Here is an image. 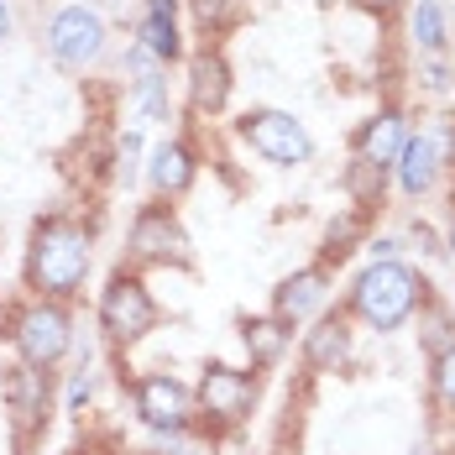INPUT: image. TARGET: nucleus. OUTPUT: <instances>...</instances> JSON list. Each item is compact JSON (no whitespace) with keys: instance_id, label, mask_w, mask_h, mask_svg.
I'll return each instance as SVG.
<instances>
[{"instance_id":"nucleus-4","label":"nucleus","mask_w":455,"mask_h":455,"mask_svg":"<svg viewBox=\"0 0 455 455\" xmlns=\"http://www.w3.org/2000/svg\"><path fill=\"white\" fill-rule=\"evenodd\" d=\"M157 299H152V288H147V277L137 267H116L110 283L100 288V304H94V319H100V335L110 340V346H137L147 340L152 330H157Z\"/></svg>"},{"instance_id":"nucleus-7","label":"nucleus","mask_w":455,"mask_h":455,"mask_svg":"<svg viewBox=\"0 0 455 455\" xmlns=\"http://www.w3.org/2000/svg\"><path fill=\"white\" fill-rule=\"evenodd\" d=\"M257 409V371H241V366L210 362L199 371V387H194V419L199 429L210 435H226V429H241Z\"/></svg>"},{"instance_id":"nucleus-11","label":"nucleus","mask_w":455,"mask_h":455,"mask_svg":"<svg viewBox=\"0 0 455 455\" xmlns=\"http://www.w3.org/2000/svg\"><path fill=\"white\" fill-rule=\"evenodd\" d=\"M188 110L194 116H220L230 105V90H235V68H230L226 47L220 43H204L188 52Z\"/></svg>"},{"instance_id":"nucleus-1","label":"nucleus","mask_w":455,"mask_h":455,"mask_svg":"<svg viewBox=\"0 0 455 455\" xmlns=\"http://www.w3.org/2000/svg\"><path fill=\"white\" fill-rule=\"evenodd\" d=\"M90 262H94V230L74 215H43L32 235H27V262L21 277L32 288V299H79L84 283H90Z\"/></svg>"},{"instance_id":"nucleus-37","label":"nucleus","mask_w":455,"mask_h":455,"mask_svg":"<svg viewBox=\"0 0 455 455\" xmlns=\"http://www.w3.org/2000/svg\"><path fill=\"white\" fill-rule=\"evenodd\" d=\"M273 455H288V451H273Z\"/></svg>"},{"instance_id":"nucleus-34","label":"nucleus","mask_w":455,"mask_h":455,"mask_svg":"<svg viewBox=\"0 0 455 455\" xmlns=\"http://www.w3.org/2000/svg\"><path fill=\"white\" fill-rule=\"evenodd\" d=\"M147 5H157V11H179V0H147Z\"/></svg>"},{"instance_id":"nucleus-29","label":"nucleus","mask_w":455,"mask_h":455,"mask_svg":"<svg viewBox=\"0 0 455 455\" xmlns=\"http://www.w3.org/2000/svg\"><path fill=\"white\" fill-rule=\"evenodd\" d=\"M152 68H163V63H157V58L132 37V43H126V79H141V74H152Z\"/></svg>"},{"instance_id":"nucleus-26","label":"nucleus","mask_w":455,"mask_h":455,"mask_svg":"<svg viewBox=\"0 0 455 455\" xmlns=\"http://www.w3.org/2000/svg\"><path fill=\"white\" fill-rule=\"evenodd\" d=\"M152 455H210V445H204L199 429H183V435H163Z\"/></svg>"},{"instance_id":"nucleus-16","label":"nucleus","mask_w":455,"mask_h":455,"mask_svg":"<svg viewBox=\"0 0 455 455\" xmlns=\"http://www.w3.org/2000/svg\"><path fill=\"white\" fill-rule=\"evenodd\" d=\"M241 346H246V356L257 371H267L288 356V346H293V324H283L277 315H246L241 319Z\"/></svg>"},{"instance_id":"nucleus-27","label":"nucleus","mask_w":455,"mask_h":455,"mask_svg":"<svg viewBox=\"0 0 455 455\" xmlns=\"http://www.w3.org/2000/svg\"><path fill=\"white\" fill-rule=\"evenodd\" d=\"M419 84L424 90H451V58H419Z\"/></svg>"},{"instance_id":"nucleus-31","label":"nucleus","mask_w":455,"mask_h":455,"mask_svg":"<svg viewBox=\"0 0 455 455\" xmlns=\"http://www.w3.org/2000/svg\"><path fill=\"white\" fill-rule=\"evenodd\" d=\"M11 32H16V5H11V0H0V47L11 43Z\"/></svg>"},{"instance_id":"nucleus-12","label":"nucleus","mask_w":455,"mask_h":455,"mask_svg":"<svg viewBox=\"0 0 455 455\" xmlns=\"http://www.w3.org/2000/svg\"><path fill=\"white\" fill-rule=\"evenodd\" d=\"M141 173H147L152 199L173 204V199H183V194L194 188V179H199V152H194V141L188 137H163L152 152H147Z\"/></svg>"},{"instance_id":"nucleus-22","label":"nucleus","mask_w":455,"mask_h":455,"mask_svg":"<svg viewBox=\"0 0 455 455\" xmlns=\"http://www.w3.org/2000/svg\"><path fill=\"white\" fill-rule=\"evenodd\" d=\"M194 16H199V27L204 32H230L241 16H246V0H194Z\"/></svg>"},{"instance_id":"nucleus-15","label":"nucleus","mask_w":455,"mask_h":455,"mask_svg":"<svg viewBox=\"0 0 455 455\" xmlns=\"http://www.w3.org/2000/svg\"><path fill=\"white\" fill-rule=\"evenodd\" d=\"M299 356H304V371H315V377L340 371V366L351 362V315H346V309H335V315H319L315 324L304 330V346H299Z\"/></svg>"},{"instance_id":"nucleus-18","label":"nucleus","mask_w":455,"mask_h":455,"mask_svg":"<svg viewBox=\"0 0 455 455\" xmlns=\"http://www.w3.org/2000/svg\"><path fill=\"white\" fill-rule=\"evenodd\" d=\"M409 43L419 47V58L451 52V11L440 0H413L409 5Z\"/></svg>"},{"instance_id":"nucleus-13","label":"nucleus","mask_w":455,"mask_h":455,"mask_svg":"<svg viewBox=\"0 0 455 455\" xmlns=\"http://www.w3.org/2000/svg\"><path fill=\"white\" fill-rule=\"evenodd\" d=\"M440 173H445V157H440L435 137H429L424 126H413L409 141H403V152H398V163H393L398 194H403V199H429V194L440 188Z\"/></svg>"},{"instance_id":"nucleus-38","label":"nucleus","mask_w":455,"mask_h":455,"mask_svg":"<svg viewBox=\"0 0 455 455\" xmlns=\"http://www.w3.org/2000/svg\"><path fill=\"white\" fill-rule=\"evenodd\" d=\"M141 455H152V451H141Z\"/></svg>"},{"instance_id":"nucleus-9","label":"nucleus","mask_w":455,"mask_h":455,"mask_svg":"<svg viewBox=\"0 0 455 455\" xmlns=\"http://www.w3.org/2000/svg\"><path fill=\"white\" fill-rule=\"evenodd\" d=\"M126 251H132V262H137V267H168V262L183 267V262H188V235H183L173 204H163V199L141 204L137 215H132Z\"/></svg>"},{"instance_id":"nucleus-23","label":"nucleus","mask_w":455,"mask_h":455,"mask_svg":"<svg viewBox=\"0 0 455 455\" xmlns=\"http://www.w3.org/2000/svg\"><path fill=\"white\" fill-rule=\"evenodd\" d=\"M429 393L445 413H455V346H445L435 362H429Z\"/></svg>"},{"instance_id":"nucleus-24","label":"nucleus","mask_w":455,"mask_h":455,"mask_svg":"<svg viewBox=\"0 0 455 455\" xmlns=\"http://www.w3.org/2000/svg\"><path fill=\"white\" fill-rule=\"evenodd\" d=\"M382 183H387V168H366V163H351L346 168V188L356 194V204H377L382 199Z\"/></svg>"},{"instance_id":"nucleus-20","label":"nucleus","mask_w":455,"mask_h":455,"mask_svg":"<svg viewBox=\"0 0 455 455\" xmlns=\"http://www.w3.org/2000/svg\"><path fill=\"white\" fill-rule=\"evenodd\" d=\"M11 398H16V419L32 429L37 419H47V371L37 366H16V377H11Z\"/></svg>"},{"instance_id":"nucleus-36","label":"nucleus","mask_w":455,"mask_h":455,"mask_svg":"<svg viewBox=\"0 0 455 455\" xmlns=\"http://www.w3.org/2000/svg\"><path fill=\"white\" fill-rule=\"evenodd\" d=\"M451 315H455V288H451Z\"/></svg>"},{"instance_id":"nucleus-19","label":"nucleus","mask_w":455,"mask_h":455,"mask_svg":"<svg viewBox=\"0 0 455 455\" xmlns=\"http://www.w3.org/2000/svg\"><path fill=\"white\" fill-rule=\"evenodd\" d=\"M132 116H137V126H168V121H173L168 68H152V74L132 79Z\"/></svg>"},{"instance_id":"nucleus-21","label":"nucleus","mask_w":455,"mask_h":455,"mask_svg":"<svg viewBox=\"0 0 455 455\" xmlns=\"http://www.w3.org/2000/svg\"><path fill=\"white\" fill-rule=\"evenodd\" d=\"M362 235H366L362 210H346V215H340L335 226L324 230V246H319V267H330V262L340 267V262H346V257L356 251V241H362Z\"/></svg>"},{"instance_id":"nucleus-33","label":"nucleus","mask_w":455,"mask_h":455,"mask_svg":"<svg viewBox=\"0 0 455 455\" xmlns=\"http://www.w3.org/2000/svg\"><path fill=\"white\" fill-rule=\"evenodd\" d=\"M445 251L455 257V210H451V226H445Z\"/></svg>"},{"instance_id":"nucleus-28","label":"nucleus","mask_w":455,"mask_h":455,"mask_svg":"<svg viewBox=\"0 0 455 455\" xmlns=\"http://www.w3.org/2000/svg\"><path fill=\"white\" fill-rule=\"evenodd\" d=\"M90 398H94V377L79 366V371L68 377V398H63V409H68V413H84V403H90Z\"/></svg>"},{"instance_id":"nucleus-8","label":"nucleus","mask_w":455,"mask_h":455,"mask_svg":"<svg viewBox=\"0 0 455 455\" xmlns=\"http://www.w3.org/2000/svg\"><path fill=\"white\" fill-rule=\"evenodd\" d=\"M132 409H137V419L157 440L163 435H183V429H199L194 393L183 387L173 371H141V377H132Z\"/></svg>"},{"instance_id":"nucleus-17","label":"nucleus","mask_w":455,"mask_h":455,"mask_svg":"<svg viewBox=\"0 0 455 455\" xmlns=\"http://www.w3.org/2000/svg\"><path fill=\"white\" fill-rule=\"evenodd\" d=\"M137 43L163 63L173 68L183 58V27H179V11H157V5H141V21H137Z\"/></svg>"},{"instance_id":"nucleus-5","label":"nucleus","mask_w":455,"mask_h":455,"mask_svg":"<svg viewBox=\"0 0 455 455\" xmlns=\"http://www.w3.org/2000/svg\"><path fill=\"white\" fill-rule=\"evenodd\" d=\"M11 346L21 366H37V371H52L74 351V309L58 304V299H27L16 315H11Z\"/></svg>"},{"instance_id":"nucleus-10","label":"nucleus","mask_w":455,"mask_h":455,"mask_svg":"<svg viewBox=\"0 0 455 455\" xmlns=\"http://www.w3.org/2000/svg\"><path fill=\"white\" fill-rule=\"evenodd\" d=\"M409 132H413V121H409L403 105H377L362 126L351 132V163L387 168V173H393V163H398V152H403Z\"/></svg>"},{"instance_id":"nucleus-6","label":"nucleus","mask_w":455,"mask_h":455,"mask_svg":"<svg viewBox=\"0 0 455 455\" xmlns=\"http://www.w3.org/2000/svg\"><path fill=\"white\" fill-rule=\"evenodd\" d=\"M235 137L241 147H251L262 163L273 168H304L315 163V137L309 126L293 116V110H277V105H251L235 116Z\"/></svg>"},{"instance_id":"nucleus-32","label":"nucleus","mask_w":455,"mask_h":455,"mask_svg":"<svg viewBox=\"0 0 455 455\" xmlns=\"http://www.w3.org/2000/svg\"><path fill=\"white\" fill-rule=\"evenodd\" d=\"M366 11H377V16H393V11H403L409 0H362Z\"/></svg>"},{"instance_id":"nucleus-14","label":"nucleus","mask_w":455,"mask_h":455,"mask_svg":"<svg viewBox=\"0 0 455 455\" xmlns=\"http://www.w3.org/2000/svg\"><path fill=\"white\" fill-rule=\"evenodd\" d=\"M324 299H330V267L309 262V267H293L273 288V315L283 324H304V319H315L324 309Z\"/></svg>"},{"instance_id":"nucleus-2","label":"nucleus","mask_w":455,"mask_h":455,"mask_svg":"<svg viewBox=\"0 0 455 455\" xmlns=\"http://www.w3.org/2000/svg\"><path fill=\"white\" fill-rule=\"evenodd\" d=\"M424 304H429V283L409 262H371L346 293V315L366 330H377V335L403 330Z\"/></svg>"},{"instance_id":"nucleus-35","label":"nucleus","mask_w":455,"mask_h":455,"mask_svg":"<svg viewBox=\"0 0 455 455\" xmlns=\"http://www.w3.org/2000/svg\"><path fill=\"white\" fill-rule=\"evenodd\" d=\"M409 455H440V451H435V445H413Z\"/></svg>"},{"instance_id":"nucleus-30","label":"nucleus","mask_w":455,"mask_h":455,"mask_svg":"<svg viewBox=\"0 0 455 455\" xmlns=\"http://www.w3.org/2000/svg\"><path fill=\"white\" fill-rule=\"evenodd\" d=\"M371 262H403L398 235H377V241H371Z\"/></svg>"},{"instance_id":"nucleus-3","label":"nucleus","mask_w":455,"mask_h":455,"mask_svg":"<svg viewBox=\"0 0 455 455\" xmlns=\"http://www.w3.org/2000/svg\"><path fill=\"white\" fill-rule=\"evenodd\" d=\"M43 47L58 68L90 74V68H100V58L110 52V21L90 0H63L43 21Z\"/></svg>"},{"instance_id":"nucleus-25","label":"nucleus","mask_w":455,"mask_h":455,"mask_svg":"<svg viewBox=\"0 0 455 455\" xmlns=\"http://www.w3.org/2000/svg\"><path fill=\"white\" fill-rule=\"evenodd\" d=\"M137 173H141V126H132L126 137L116 141V179L132 188V183H137Z\"/></svg>"}]
</instances>
